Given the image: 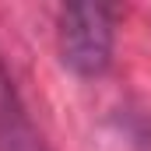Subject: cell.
<instances>
[{
  "label": "cell",
  "instance_id": "cell-2",
  "mask_svg": "<svg viewBox=\"0 0 151 151\" xmlns=\"http://www.w3.org/2000/svg\"><path fill=\"white\" fill-rule=\"evenodd\" d=\"M0 148L4 151H42L39 134L32 130L28 116L21 113V106L14 102L11 91H4V99H0Z\"/></svg>",
  "mask_w": 151,
  "mask_h": 151
},
{
  "label": "cell",
  "instance_id": "cell-1",
  "mask_svg": "<svg viewBox=\"0 0 151 151\" xmlns=\"http://www.w3.org/2000/svg\"><path fill=\"white\" fill-rule=\"evenodd\" d=\"M60 60L81 77H99L113 60V11L106 4H70L56 18Z\"/></svg>",
  "mask_w": 151,
  "mask_h": 151
}]
</instances>
